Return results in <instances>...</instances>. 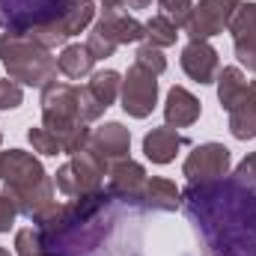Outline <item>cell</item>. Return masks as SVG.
<instances>
[{
	"mask_svg": "<svg viewBox=\"0 0 256 256\" xmlns=\"http://www.w3.org/2000/svg\"><path fill=\"white\" fill-rule=\"evenodd\" d=\"M182 208L200 236L202 256H256V185L236 173L188 185Z\"/></svg>",
	"mask_w": 256,
	"mask_h": 256,
	"instance_id": "1",
	"label": "cell"
},
{
	"mask_svg": "<svg viewBox=\"0 0 256 256\" xmlns=\"http://www.w3.org/2000/svg\"><path fill=\"white\" fill-rule=\"evenodd\" d=\"M110 200V194L98 188L86 196H74L72 202H54L33 220L45 248L57 256L90 254L108 232L104 212Z\"/></svg>",
	"mask_w": 256,
	"mask_h": 256,
	"instance_id": "2",
	"label": "cell"
},
{
	"mask_svg": "<svg viewBox=\"0 0 256 256\" xmlns=\"http://www.w3.org/2000/svg\"><path fill=\"white\" fill-rule=\"evenodd\" d=\"M0 182H3V194L15 202L18 214L30 220H36L42 212H48L57 202L54 179L45 173L42 161L33 152L24 149L0 152Z\"/></svg>",
	"mask_w": 256,
	"mask_h": 256,
	"instance_id": "3",
	"label": "cell"
},
{
	"mask_svg": "<svg viewBox=\"0 0 256 256\" xmlns=\"http://www.w3.org/2000/svg\"><path fill=\"white\" fill-rule=\"evenodd\" d=\"M42 126L60 140V149L68 158L90 143V122H84L78 114V86L66 80H51L42 86Z\"/></svg>",
	"mask_w": 256,
	"mask_h": 256,
	"instance_id": "4",
	"label": "cell"
},
{
	"mask_svg": "<svg viewBox=\"0 0 256 256\" xmlns=\"http://www.w3.org/2000/svg\"><path fill=\"white\" fill-rule=\"evenodd\" d=\"M0 63L6 74L21 86H48L57 80V57H51L48 48H42L27 33H0Z\"/></svg>",
	"mask_w": 256,
	"mask_h": 256,
	"instance_id": "5",
	"label": "cell"
},
{
	"mask_svg": "<svg viewBox=\"0 0 256 256\" xmlns=\"http://www.w3.org/2000/svg\"><path fill=\"white\" fill-rule=\"evenodd\" d=\"M108 170H110V164H104L90 146H84L54 173V188L68 200L86 196V194L102 188V179L108 176Z\"/></svg>",
	"mask_w": 256,
	"mask_h": 256,
	"instance_id": "6",
	"label": "cell"
},
{
	"mask_svg": "<svg viewBox=\"0 0 256 256\" xmlns=\"http://www.w3.org/2000/svg\"><path fill=\"white\" fill-rule=\"evenodd\" d=\"M146 33V27L134 18V15H122L120 9H108L96 24H92V33L86 39V48L96 60H108L114 57V51L120 45H131V42H140Z\"/></svg>",
	"mask_w": 256,
	"mask_h": 256,
	"instance_id": "7",
	"label": "cell"
},
{
	"mask_svg": "<svg viewBox=\"0 0 256 256\" xmlns=\"http://www.w3.org/2000/svg\"><path fill=\"white\" fill-rule=\"evenodd\" d=\"M92 18H96V0H68L54 18H48L45 24L27 30V36L51 51V48L68 42L72 36L84 33L92 24Z\"/></svg>",
	"mask_w": 256,
	"mask_h": 256,
	"instance_id": "8",
	"label": "cell"
},
{
	"mask_svg": "<svg viewBox=\"0 0 256 256\" xmlns=\"http://www.w3.org/2000/svg\"><path fill=\"white\" fill-rule=\"evenodd\" d=\"M68 0H0V27L6 33H27L54 18Z\"/></svg>",
	"mask_w": 256,
	"mask_h": 256,
	"instance_id": "9",
	"label": "cell"
},
{
	"mask_svg": "<svg viewBox=\"0 0 256 256\" xmlns=\"http://www.w3.org/2000/svg\"><path fill=\"white\" fill-rule=\"evenodd\" d=\"M238 6L242 0H196L191 18L185 21V33L202 42H208L212 36H220L224 30H230V21L238 12Z\"/></svg>",
	"mask_w": 256,
	"mask_h": 256,
	"instance_id": "10",
	"label": "cell"
},
{
	"mask_svg": "<svg viewBox=\"0 0 256 256\" xmlns=\"http://www.w3.org/2000/svg\"><path fill=\"white\" fill-rule=\"evenodd\" d=\"M230 167H232V155L224 143H200L185 158L182 173L188 185H206V182H218L230 176Z\"/></svg>",
	"mask_w": 256,
	"mask_h": 256,
	"instance_id": "11",
	"label": "cell"
},
{
	"mask_svg": "<svg viewBox=\"0 0 256 256\" xmlns=\"http://www.w3.org/2000/svg\"><path fill=\"white\" fill-rule=\"evenodd\" d=\"M120 96H122V110L131 120H146L158 104V74H152L134 63L122 74Z\"/></svg>",
	"mask_w": 256,
	"mask_h": 256,
	"instance_id": "12",
	"label": "cell"
},
{
	"mask_svg": "<svg viewBox=\"0 0 256 256\" xmlns=\"http://www.w3.org/2000/svg\"><path fill=\"white\" fill-rule=\"evenodd\" d=\"M146 170L143 164L131 161V158H122V161H114L110 170H108V194L114 200H122V202H131V206H140L143 200V188H146Z\"/></svg>",
	"mask_w": 256,
	"mask_h": 256,
	"instance_id": "13",
	"label": "cell"
},
{
	"mask_svg": "<svg viewBox=\"0 0 256 256\" xmlns=\"http://www.w3.org/2000/svg\"><path fill=\"white\" fill-rule=\"evenodd\" d=\"M230 33H232V48L238 63L256 72V0L238 6V12L230 21Z\"/></svg>",
	"mask_w": 256,
	"mask_h": 256,
	"instance_id": "14",
	"label": "cell"
},
{
	"mask_svg": "<svg viewBox=\"0 0 256 256\" xmlns=\"http://www.w3.org/2000/svg\"><path fill=\"white\" fill-rule=\"evenodd\" d=\"M182 72L196 80L200 86L206 84H214L218 80V72H220V60H218V51L202 42V39H191L185 48H182Z\"/></svg>",
	"mask_w": 256,
	"mask_h": 256,
	"instance_id": "15",
	"label": "cell"
},
{
	"mask_svg": "<svg viewBox=\"0 0 256 256\" xmlns=\"http://www.w3.org/2000/svg\"><path fill=\"white\" fill-rule=\"evenodd\" d=\"M104 164H114V161H122L131 152V131L122 122H104L102 128H96L90 134V143H86Z\"/></svg>",
	"mask_w": 256,
	"mask_h": 256,
	"instance_id": "16",
	"label": "cell"
},
{
	"mask_svg": "<svg viewBox=\"0 0 256 256\" xmlns=\"http://www.w3.org/2000/svg\"><path fill=\"white\" fill-rule=\"evenodd\" d=\"M200 114H202L200 98H196L194 92H188L185 86H173V90L167 92V102H164V120H167V126L170 128L194 126V122L200 120Z\"/></svg>",
	"mask_w": 256,
	"mask_h": 256,
	"instance_id": "17",
	"label": "cell"
},
{
	"mask_svg": "<svg viewBox=\"0 0 256 256\" xmlns=\"http://www.w3.org/2000/svg\"><path fill=\"white\" fill-rule=\"evenodd\" d=\"M182 146H185V137L170 126L152 128V131L143 137V155H146L152 164H170V161H176V152H179Z\"/></svg>",
	"mask_w": 256,
	"mask_h": 256,
	"instance_id": "18",
	"label": "cell"
},
{
	"mask_svg": "<svg viewBox=\"0 0 256 256\" xmlns=\"http://www.w3.org/2000/svg\"><path fill=\"white\" fill-rule=\"evenodd\" d=\"M218 102H220V108L230 114V110H236L248 96H250V80L244 78V72L238 68V66H224L220 72H218Z\"/></svg>",
	"mask_w": 256,
	"mask_h": 256,
	"instance_id": "19",
	"label": "cell"
},
{
	"mask_svg": "<svg viewBox=\"0 0 256 256\" xmlns=\"http://www.w3.org/2000/svg\"><path fill=\"white\" fill-rule=\"evenodd\" d=\"M140 206L149 212H176L182 206V191L176 188V182H170L164 176H152V179H146Z\"/></svg>",
	"mask_w": 256,
	"mask_h": 256,
	"instance_id": "20",
	"label": "cell"
},
{
	"mask_svg": "<svg viewBox=\"0 0 256 256\" xmlns=\"http://www.w3.org/2000/svg\"><path fill=\"white\" fill-rule=\"evenodd\" d=\"M92 66H96V57L90 54L86 45H66L63 51H60V57H57V68H60V74L72 78V80L86 78V74L92 72Z\"/></svg>",
	"mask_w": 256,
	"mask_h": 256,
	"instance_id": "21",
	"label": "cell"
},
{
	"mask_svg": "<svg viewBox=\"0 0 256 256\" xmlns=\"http://www.w3.org/2000/svg\"><path fill=\"white\" fill-rule=\"evenodd\" d=\"M143 27H146L143 39H146V45H152V48H170V45H176V39H179V27H176L167 15H152Z\"/></svg>",
	"mask_w": 256,
	"mask_h": 256,
	"instance_id": "22",
	"label": "cell"
},
{
	"mask_svg": "<svg viewBox=\"0 0 256 256\" xmlns=\"http://www.w3.org/2000/svg\"><path fill=\"white\" fill-rule=\"evenodd\" d=\"M86 86H90V92H92L104 108H110V104L116 102L120 90H122V74L114 72V68H104V72H96Z\"/></svg>",
	"mask_w": 256,
	"mask_h": 256,
	"instance_id": "23",
	"label": "cell"
},
{
	"mask_svg": "<svg viewBox=\"0 0 256 256\" xmlns=\"http://www.w3.org/2000/svg\"><path fill=\"white\" fill-rule=\"evenodd\" d=\"M230 134L236 140H254L256 137V104L250 102V96L236 110H230Z\"/></svg>",
	"mask_w": 256,
	"mask_h": 256,
	"instance_id": "24",
	"label": "cell"
},
{
	"mask_svg": "<svg viewBox=\"0 0 256 256\" xmlns=\"http://www.w3.org/2000/svg\"><path fill=\"white\" fill-rule=\"evenodd\" d=\"M15 250H18V256H57L45 248V242H42L36 226H27V230L15 232Z\"/></svg>",
	"mask_w": 256,
	"mask_h": 256,
	"instance_id": "25",
	"label": "cell"
},
{
	"mask_svg": "<svg viewBox=\"0 0 256 256\" xmlns=\"http://www.w3.org/2000/svg\"><path fill=\"white\" fill-rule=\"evenodd\" d=\"M27 140H30V146H33V152H39V155H48V158H57V155H63V149H60V140L48 131V128H30L27 131Z\"/></svg>",
	"mask_w": 256,
	"mask_h": 256,
	"instance_id": "26",
	"label": "cell"
},
{
	"mask_svg": "<svg viewBox=\"0 0 256 256\" xmlns=\"http://www.w3.org/2000/svg\"><path fill=\"white\" fill-rule=\"evenodd\" d=\"M134 63L152 74H164L167 72V57L161 54V48H152V45H140L137 54H134Z\"/></svg>",
	"mask_w": 256,
	"mask_h": 256,
	"instance_id": "27",
	"label": "cell"
},
{
	"mask_svg": "<svg viewBox=\"0 0 256 256\" xmlns=\"http://www.w3.org/2000/svg\"><path fill=\"white\" fill-rule=\"evenodd\" d=\"M104 110H108V108L90 92V86H78V114H80L84 122H96Z\"/></svg>",
	"mask_w": 256,
	"mask_h": 256,
	"instance_id": "28",
	"label": "cell"
},
{
	"mask_svg": "<svg viewBox=\"0 0 256 256\" xmlns=\"http://www.w3.org/2000/svg\"><path fill=\"white\" fill-rule=\"evenodd\" d=\"M158 6L164 9L161 15H167L176 27H185V21L191 18L194 0H158Z\"/></svg>",
	"mask_w": 256,
	"mask_h": 256,
	"instance_id": "29",
	"label": "cell"
},
{
	"mask_svg": "<svg viewBox=\"0 0 256 256\" xmlns=\"http://www.w3.org/2000/svg\"><path fill=\"white\" fill-rule=\"evenodd\" d=\"M24 104V90L21 84H15L12 78H3L0 80V110H15Z\"/></svg>",
	"mask_w": 256,
	"mask_h": 256,
	"instance_id": "30",
	"label": "cell"
},
{
	"mask_svg": "<svg viewBox=\"0 0 256 256\" xmlns=\"http://www.w3.org/2000/svg\"><path fill=\"white\" fill-rule=\"evenodd\" d=\"M15 214H18L15 202H12L6 194H0V232H9V230H12V224H15Z\"/></svg>",
	"mask_w": 256,
	"mask_h": 256,
	"instance_id": "31",
	"label": "cell"
},
{
	"mask_svg": "<svg viewBox=\"0 0 256 256\" xmlns=\"http://www.w3.org/2000/svg\"><path fill=\"white\" fill-rule=\"evenodd\" d=\"M236 176L244 179V182H250V185H256V152L244 155V161L236 167Z\"/></svg>",
	"mask_w": 256,
	"mask_h": 256,
	"instance_id": "32",
	"label": "cell"
},
{
	"mask_svg": "<svg viewBox=\"0 0 256 256\" xmlns=\"http://www.w3.org/2000/svg\"><path fill=\"white\" fill-rule=\"evenodd\" d=\"M128 9H149L152 6V0H126Z\"/></svg>",
	"mask_w": 256,
	"mask_h": 256,
	"instance_id": "33",
	"label": "cell"
},
{
	"mask_svg": "<svg viewBox=\"0 0 256 256\" xmlns=\"http://www.w3.org/2000/svg\"><path fill=\"white\" fill-rule=\"evenodd\" d=\"M98 3L104 6V12H108V9H122V6H126V0H98Z\"/></svg>",
	"mask_w": 256,
	"mask_h": 256,
	"instance_id": "34",
	"label": "cell"
},
{
	"mask_svg": "<svg viewBox=\"0 0 256 256\" xmlns=\"http://www.w3.org/2000/svg\"><path fill=\"white\" fill-rule=\"evenodd\" d=\"M250 102L256 104V84H250Z\"/></svg>",
	"mask_w": 256,
	"mask_h": 256,
	"instance_id": "35",
	"label": "cell"
},
{
	"mask_svg": "<svg viewBox=\"0 0 256 256\" xmlns=\"http://www.w3.org/2000/svg\"><path fill=\"white\" fill-rule=\"evenodd\" d=\"M0 256H9V250H6V248H0Z\"/></svg>",
	"mask_w": 256,
	"mask_h": 256,
	"instance_id": "36",
	"label": "cell"
},
{
	"mask_svg": "<svg viewBox=\"0 0 256 256\" xmlns=\"http://www.w3.org/2000/svg\"><path fill=\"white\" fill-rule=\"evenodd\" d=\"M0 143H3V131H0Z\"/></svg>",
	"mask_w": 256,
	"mask_h": 256,
	"instance_id": "37",
	"label": "cell"
}]
</instances>
